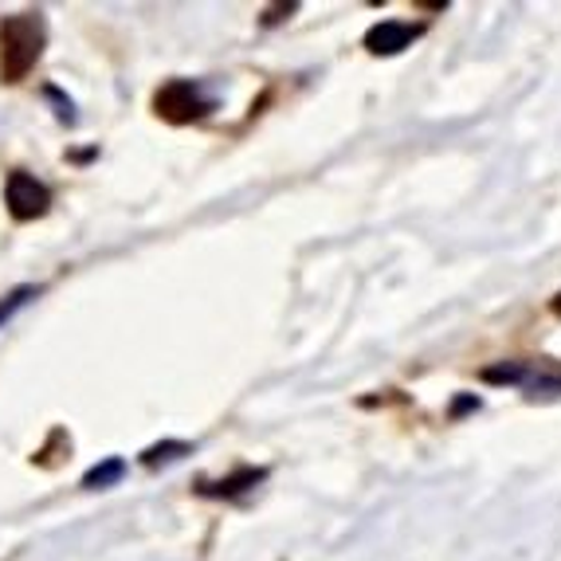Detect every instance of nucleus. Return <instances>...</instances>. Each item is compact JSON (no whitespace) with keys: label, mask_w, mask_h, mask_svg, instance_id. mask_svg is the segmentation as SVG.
Here are the masks:
<instances>
[{"label":"nucleus","mask_w":561,"mask_h":561,"mask_svg":"<svg viewBox=\"0 0 561 561\" xmlns=\"http://www.w3.org/2000/svg\"><path fill=\"white\" fill-rule=\"evenodd\" d=\"M267 479V471L263 468H240L236 476L220 479V483H205L201 486V495H216V499H243V495H252L255 486Z\"/></svg>","instance_id":"obj_6"},{"label":"nucleus","mask_w":561,"mask_h":561,"mask_svg":"<svg viewBox=\"0 0 561 561\" xmlns=\"http://www.w3.org/2000/svg\"><path fill=\"white\" fill-rule=\"evenodd\" d=\"M153 106H158V114L169 122H197L213 111V99H208L205 87L193 83V79H173V83H165L158 91Z\"/></svg>","instance_id":"obj_2"},{"label":"nucleus","mask_w":561,"mask_h":561,"mask_svg":"<svg viewBox=\"0 0 561 561\" xmlns=\"http://www.w3.org/2000/svg\"><path fill=\"white\" fill-rule=\"evenodd\" d=\"M486 385H515V389H526L530 397H561V377L542 374L534 362H499L483 369Z\"/></svg>","instance_id":"obj_3"},{"label":"nucleus","mask_w":561,"mask_h":561,"mask_svg":"<svg viewBox=\"0 0 561 561\" xmlns=\"http://www.w3.org/2000/svg\"><path fill=\"white\" fill-rule=\"evenodd\" d=\"M421 24H409V20H381L374 28L365 32V47L374 56H397L404 47H412V39L421 36Z\"/></svg>","instance_id":"obj_5"},{"label":"nucleus","mask_w":561,"mask_h":561,"mask_svg":"<svg viewBox=\"0 0 561 561\" xmlns=\"http://www.w3.org/2000/svg\"><path fill=\"white\" fill-rule=\"evenodd\" d=\"M122 476H126V459L111 456V459H106V463H99V468L87 471V476H83V486H91V491H99V486L118 483Z\"/></svg>","instance_id":"obj_7"},{"label":"nucleus","mask_w":561,"mask_h":561,"mask_svg":"<svg viewBox=\"0 0 561 561\" xmlns=\"http://www.w3.org/2000/svg\"><path fill=\"white\" fill-rule=\"evenodd\" d=\"M553 314H561V295H558V299H553Z\"/></svg>","instance_id":"obj_11"},{"label":"nucleus","mask_w":561,"mask_h":561,"mask_svg":"<svg viewBox=\"0 0 561 561\" xmlns=\"http://www.w3.org/2000/svg\"><path fill=\"white\" fill-rule=\"evenodd\" d=\"M44 20L32 12H20L0 24V79L20 83L44 56Z\"/></svg>","instance_id":"obj_1"},{"label":"nucleus","mask_w":561,"mask_h":561,"mask_svg":"<svg viewBox=\"0 0 561 561\" xmlns=\"http://www.w3.org/2000/svg\"><path fill=\"white\" fill-rule=\"evenodd\" d=\"M32 299H39V287H16V290H9V295L0 299V327L16 319V310H24Z\"/></svg>","instance_id":"obj_8"},{"label":"nucleus","mask_w":561,"mask_h":561,"mask_svg":"<svg viewBox=\"0 0 561 561\" xmlns=\"http://www.w3.org/2000/svg\"><path fill=\"white\" fill-rule=\"evenodd\" d=\"M4 201H9L12 220H36V216H44L47 205H51V193H47L44 181H36L32 173L16 169V173H9V185H4Z\"/></svg>","instance_id":"obj_4"},{"label":"nucleus","mask_w":561,"mask_h":561,"mask_svg":"<svg viewBox=\"0 0 561 561\" xmlns=\"http://www.w3.org/2000/svg\"><path fill=\"white\" fill-rule=\"evenodd\" d=\"M188 451H193V448H188V444L169 440V444H158V448H150L141 459H146V463H150V468H153V463H161V459H178V456H188Z\"/></svg>","instance_id":"obj_9"},{"label":"nucleus","mask_w":561,"mask_h":561,"mask_svg":"<svg viewBox=\"0 0 561 561\" xmlns=\"http://www.w3.org/2000/svg\"><path fill=\"white\" fill-rule=\"evenodd\" d=\"M468 409H479L476 397H463V401H456V416H459V412H468Z\"/></svg>","instance_id":"obj_10"}]
</instances>
